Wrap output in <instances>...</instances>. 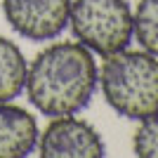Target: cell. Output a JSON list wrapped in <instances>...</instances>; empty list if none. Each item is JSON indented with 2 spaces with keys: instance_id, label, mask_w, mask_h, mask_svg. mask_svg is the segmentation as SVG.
Returning <instances> with one entry per match:
<instances>
[{
  "instance_id": "cell-1",
  "label": "cell",
  "mask_w": 158,
  "mask_h": 158,
  "mask_svg": "<svg viewBox=\"0 0 158 158\" xmlns=\"http://www.w3.org/2000/svg\"><path fill=\"white\" fill-rule=\"evenodd\" d=\"M99 87L94 54L78 40L47 45L26 71L28 102L43 116H76L92 102Z\"/></svg>"
},
{
  "instance_id": "cell-2",
  "label": "cell",
  "mask_w": 158,
  "mask_h": 158,
  "mask_svg": "<svg viewBox=\"0 0 158 158\" xmlns=\"http://www.w3.org/2000/svg\"><path fill=\"white\" fill-rule=\"evenodd\" d=\"M99 87L106 104L127 120L158 113V57L146 50H120L104 57Z\"/></svg>"
},
{
  "instance_id": "cell-3",
  "label": "cell",
  "mask_w": 158,
  "mask_h": 158,
  "mask_svg": "<svg viewBox=\"0 0 158 158\" xmlns=\"http://www.w3.org/2000/svg\"><path fill=\"white\" fill-rule=\"evenodd\" d=\"M69 26L73 38L99 57L127 50L135 38L132 7L127 0H71Z\"/></svg>"
},
{
  "instance_id": "cell-4",
  "label": "cell",
  "mask_w": 158,
  "mask_h": 158,
  "mask_svg": "<svg viewBox=\"0 0 158 158\" xmlns=\"http://www.w3.org/2000/svg\"><path fill=\"white\" fill-rule=\"evenodd\" d=\"M38 156L43 158H102L104 139L87 120L76 116H54L38 135Z\"/></svg>"
},
{
  "instance_id": "cell-5",
  "label": "cell",
  "mask_w": 158,
  "mask_h": 158,
  "mask_svg": "<svg viewBox=\"0 0 158 158\" xmlns=\"http://www.w3.org/2000/svg\"><path fill=\"white\" fill-rule=\"evenodd\" d=\"M71 0H2V14L14 33L26 40H54L69 26Z\"/></svg>"
},
{
  "instance_id": "cell-6",
  "label": "cell",
  "mask_w": 158,
  "mask_h": 158,
  "mask_svg": "<svg viewBox=\"0 0 158 158\" xmlns=\"http://www.w3.org/2000/svg\"><path fill=\"white\" fill-rule=\"evenodd\" d=\"M38 123L12 102H0V158H26L38 146Z\"/></svg>"
},
{
  "instance_id": "cell-7",
  "label": "cell",
  "mask_w": 158,
  "mask_h": 158,
  "mask_svg": "<svg viewBox=\"0 0 158 158\" xmlns=\"http://www.w3.org/2000/svg\"><path fill=\"white\" fill-rule=\"evenodd\" d=\"M28 64L14 40L0 35V102H12L24 92Z\"/></svg>"
},
{
  "instance_id": "cell-8",
  "label": "cell",
  "mask_w": 158,
  "mask_h": 158,
  "mask_svg": "<svg viewBox=\"0 0 158 158\" xmlns=\"http://www.w3.org/2000/svg\"><path fill=\"white\" fill-rule=\"evenodd\" d=\"M135 21V40L142 50L158 57V0H139L132 12Z\"/></svg>"
},
{
  "instance_id": "cell-9",
  "label": "cell",
  "mask_w": 158,
  "mask_h": 158,
  "mask_svg": "<svg viewBox=\"0 0 158 158\" xmlns=\"http://www.w3.org/2000/svg\"><path fill=\"white\" fill-rule=\"evenodd\" d=\"M132 151L139 158H158V113L139 120L132 135Z\"/></svg>"
}]
</instances>
